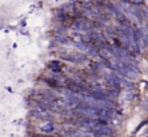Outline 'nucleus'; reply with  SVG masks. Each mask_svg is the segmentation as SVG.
I'll return each mask as SVG.
<instances>
[{
	"mask_svg": "<svg viewBox=\"0 0 148 137\" xmlns=\"http://www.w3.org/2000/svg\"><path fill=\"white\" fill-rule=\"evenodd\" d=\"M47 67H49V69H51V71H54V72L59 73V72H62V71H63V68H64L66 65L63 64L62 62H59V60H53V62H50L47 64Z\"/></svg>",
	"mask_w": 148,
	"mask_h": 137,
	"instance_id": "nucleus-1",
	"label": "nucleus"
},
{
	"mask_svg": "<svg viewBox=\"0 0 148 137\" xmlns=\"http://www.w3.org/2000/svg\"><path fill=\"white\" fill-rule=\"evenodd\" d=\"M39 128H41V132H43L45 134H50L51 132H54L55 127H54V124L50 123V121H45L43 124L39 125Z\"/></svg>",
	"mask_w": 148,
	"mask_h": 137,
	"instance_id": "nucleus-2",
	"label": "nucleus"
}]
</instances>
